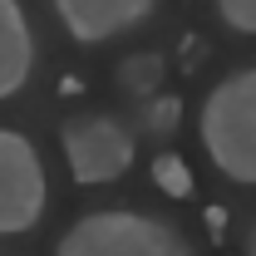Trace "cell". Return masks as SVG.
<instances>
[{
  "instance_id": "cell-1",
  "label": "cell",
  "mask_w": 256,
  "mask_h": 256,
  "mask_svg": "<svg viewBox=\"0 0 256 256\" xmlns=\"http://www.w3.org/2000/svg\"><path fill=\"white\" fill-rule=\"evenodd\" d=\"M202 148L232 182H256V69H236L202 98Z\"/></svg>"
},
{
  "instance_id": "cell-2",
  "label": "cell",
  "mask_w": 256,
  "mask_h": 256,
  "mask_svg": "<svg viewBox=\"0 0 256 256\" xmlns=\"http://www.w3.org/2000/svg\"><path fill=\"white\" fill-rule=\"evenodd\" d=\"M54 256H192L188 236L162 217L148 212H89L60 236Z\"/></svg>"
},
{
  "instance_id": "cell-3",
  "label": "cell",
  "mask_w": 256,
  "mask_h": 256,
  "mask_svg": "<svg viewBox=\"0 0 256 256\" xmlns=\"http://www.w3.org/2000/svg\"><path fill=\"white\" fill-rule=\"evenodd\" d=\"M60 148L69 162V178L79 188L114 182L133 168V133L108 114H84V118L60 124Z\"/></svg>"
},
{
  "instance_id": "cell-4",
  "label": "cell",
  "mask_w": 256,
  "mask_h": 256,
  "mask_svg": "<svg viewBox=\"0 0 256 256\" xmlns=\"http://www.w3.org/2000/svg\"><path fill=\"white\" fill-rule=\"evenodd\" d=\"M44 162L34 143L15 128H0V236H20L44 217Z\"/></svg>"
},
{
  "instance_id": "cell-5",
  "label": "cell",
  "mask_w": 256,
  "mask_h": 256,
  "mask_svg": "<svg viewBox=\"0 0 256 256\" xmlns=\"http://www.w3.org/2000/svg\"><path fill=\"white\" fill-rule=\"evenodd\" d=\"M50 5L79 44H104L114 34H128L158 10V0H50Z\"/></svg>"
},
{
  "instance_id": "cell-6",
  "label": "cell",
  "mask_w": 256,
  "mask_h": 256,
  "mask_svg": "<svg viewBox=\"0 0 256 256\" xmlns=\"http://www.w3.org/2000/svg\"><path fill=\"white\" fill-rule=\"evenodd\" d=\"M34 74V30L20 0H0V98L20 94Z\"/></svg>"
},
{
  "instance_id": "cell-7",
  "label": "cell",
  "mask_w": 256,
  "mask_h": 256,
  "mask_svg": "<svg viewBox=\"0 0 256 256\" xmlns=\"http://www.w3.org/2000/svg\"><path fill=\"white\" fill-rule=\"evenodd\" d=\"M153 182H158L168 197H178V202L197 192V182H192V168L178 158V153H158V158H153Z\"/></svg>"
},
{
  "instance_id": "cell-8",
  "label": "cell",
  "mask_w": 256,
  "mask_h": 256,
  "mask_svg": "<svg viewBox=\"0 0 256 256\" xmlns=\"http://www.w3.org/2000/svg\"><path fill=\"white\" fill-rule=\"evenodd\" d=\"M118 84H124L128 94H158V84H162V60H158V54H133V60H124Z\"/></svg>"
},
{
  "instance_id": "cell-9",
  "label": "cell",
  "mask_w": 256,
  "mask_h": 256,
  "mask_svg": "<svg viewBox=\"0 0 256 256\" xmlns=\"http://www.w3.org/2000/svg\"><path fill=\"white\" fill-rule=\"evenodd\" d=\"M217 15H222L226 30L256 34V0H217Z\"/></svg>"
},
{
  "instance_id": "cell-10",
  "label": "cell",
  "mask_w": 256,
  "mask_h": 256,
  "mask_svg": "<svg viewBox=\"0 0 256 256\" xmlns=\"http://www.w3.org/2000/svg\"><path fill=\"white\" fill-rule=\"evenodd\" d=\"M172 118H178V104H158V108H148V124L158 128V133H172Z\"/></svg>"
},
{
  "instance_id": "cell-11",
  "label": "cell",
  "mask_w": 256,
  "mask_h": 256,
  "mask_svg": "<svg viewBox=\"0 0 256 256\" xmlns=\"http://www.w3.org/2000/svg\"><path fill=\"white\" fill-rule=\"evenodd\" d=\"M202 50H207V44H202V40H197V34H188V40H182V64H202Z\"/></svg>"
}]
</instances>
